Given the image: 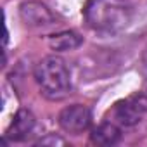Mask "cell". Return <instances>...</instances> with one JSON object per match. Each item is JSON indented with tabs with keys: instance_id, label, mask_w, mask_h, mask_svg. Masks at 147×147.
<instances>
[{
	"instance_id": "277c9868",
	"label": "cell",
	"mask_w": 147,
	"mask_h": 147,
	"mask_svg": "<svg viewBox=\"0 0 147 147\" xmlns=\"http://www.w3.org/2000/svg\"><path fill=\"white\" fill-rule=\"evenodd\" d=\"M19 16L30 28H45L55 23L54 12L38 0H26L19 5Z\"/></svg>"
},
{
	"instance_id": "8992f818",
	"label": "cell",
	"mask_w": 147,
	"mask_h": 147,
	"mask_svg": "<svg viewBox=\"0 0 147 147\" xmlns=\"http://www.w3.org/2000/svg\"><path fill=\"white\" fill-rule=\"evenodd\" d=\"M121 140V128L114 121H104L90 133V142L95 145H114Z\"/></svg>"
},
{
	"instance_id": "52a82bcc",
	"label": "cell",
	"mask_w": 147,
	"mask_h": 147,
	"mask_svg": "<svg viewBox=\"0 0 147 147\" xmlns=\"http://www.w3.org/2000/svg\"><path fill=\"white\" fill-rule=\"evenodd\" d=\"M83 43V36L73 30L59 31L55 35L49 36V47L54 52H67V50H75Z\"/></svg>"
},
{
	"instance_id": "6da1fadb",
	"label": "cell",
	"mask_w": 147,
	"mask_h": 147,
	"mask_svg": "<svg viewBox=\"0 0 147 147\" xmlns=\"http://www.w3.org/2000/svg\"><path fill=\"white\" fill-rule=\"evenodd\" d=\"M83 18L85 23L99 33H119L130 26L133 7L128 0H87Z\"/></svg>"
},
{
	"instance_id": "3957f363",
	"label": "cell",
	"mask_w": 147,
	"mask_h": 147,
	"mask_svg": "<svg viewBox=\"0 0 147 147\" xmlns=\"http://www.w3.org/2000/svg\"><path fill=\"white\" fill-rule=\"evenodd\" d=\"M90 125H92V111L83 104L67 106L59 113V126L71 135H80L87 131Z\"/></svg>"
},
{
	"instance_id": "30bf717a",
	"label": "cell",
	"mask_w": 147,
	"mask_h": 147,
	"mask_svg": "<svg viewBox=\"0 0 147 147\" xmlns=\"http://www.w3.org/2000/svg\"><path fill=\"white\" fill-rule=\"evenodd\" d=\"M36 145H52V147H55V145H67V142H66L62 137L55 135V133H49V135L42 137V138L36 142Z\"/></svg>"
},
{
	"instance_id": "9c48e42d",
	"label": "cell",
	"mask_w": 147,
	"mask_h": 147,
	"mask_svg": "<svg viewBox=\"0 0 147 147\" xmlns=\"http://www.w3.org/2000/svg\"><path fill=\"white\" fill-rule=\"evenodd\" d=\"M128 100L131 102V106H133L140 114L147 113V90H142V92H138V94L131 95Z\"/></svg>"
},
{
	"instance_id": "ba28073f",
	"label": "cell",
	"mask_w": 147,
	"mask_h": 147,
	"mask_svg": "<svg viewBox=\"0 0 147 147\" xmlns=\"http://www.w3.org/2000/svg\"><path fill=\"white\" fill-rule=\"evenodd\" d=\"M140 113L131 106V102L126 99V100H121L118 102L113 111H111V121H114L116 125H121V126H133L140 121Z\"/></svg>"
},
{
	"instance_id": "5b68a950",
	"label": "cell",
	"mask_w": 147,
	"mask_h": 147,
	"mask_svg": "<svg viewBox=\"0 0 147 147\" xmlns=\"http://www.w3.org/2000/svg\"><path fill=\"white\" fill-rule=\"evenodd\" d=\"M35 125H36V119L33 116V113L30 109H19L5 133V138L12 140V142H21V140H26L33 130H35Z\"/></svg>"
},
{
	"instance_id": "7a4b0ae2",
	"label": "cell",
	"mask_w": 147,
	"mask_h": 147,
	"mask_svg": "<svg viewBox=\"0 0 147 147\" xmlns=\"http://www.w3.org/2000/svg\"><path fill=\"white\" fill-rule=\"evenodd\" d=\"M35 80L49 100H61L71 92L69 69L57 55H47L35 66Z\"/></svg>"
},
{
	"instance_id": "8fae6325",
	"label": "cell",
	"mask_w": 147,
	"mask_h": 147,
	"mask_svg": "<svg viewBox=\"0 0 147 147\" xmlns=\"http://www.w3.org/2000/svg\"><path fill=\"white\" fill-rule=\"evenodd\" d=\"M142 64L147 67V47L144 49V52H142Z\"/></svg>"
}]
</instances>
